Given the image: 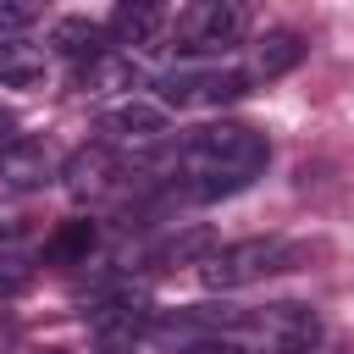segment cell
Segmentation results:
<instances>
[{
    "instance_id": "obj_1",
    "label": "cell",
    "mask_w": 354,
    "mask_h": 354,
    "mask_svg": "<svg viewBox=\"0 0 354 354\" xmlns=\"http://www.w3.org/2000/svg\"><path fill=\"white\" fill-rule=\"evenodd\" d=\"M271 160L266 133H254L249 122H205L183 138L177 149V171L188 177V199H227L243 194Z\"/></svg>"
},
{
    "instance_id": "obj_2",
    "label": "cell",
    "mask_w": 354,
    "mask_h": 354,
    "mask_svg": "<svg viewBox=\"0 0 354 354\" xmlns=\"http://www.w3.org/2000/svg\"><path fill=\"white\" fill-rule=\"evenodd\" d=\"M299 243H288V238H238V243H221L205 266H199V282L210 288V293H238V288H249V282H260V277H271V271H293L299 266Z\"/></svg>"
},
{
    "instance_id": "obj_3",
    "label": "cell",
    "mask_w": 354,
    "mask_h": 354,
    "mask_svg": "<svg viewBox=\"0 0 354 354\" xmlns=\"http://www.w3.org/2000/svg\"><path fill=\"white\" fill-rule=\"evenodd\" d=\"M243 332L260 343V354H315L326 337L321 310L304 299H277V304L243 310Z\"/></svg>"
},
{
    "instance_id": "obj_4",
    "label": "cell",
    "mask_w": 354,
    "mask_h": 354,
    "mask_svg": "<svg viewBox=\"0 0 354 354\" xmlns=\"http://www.w3.org/2000/svg\"><path fill=\"white\" fill-rule=\"evenodd\" d=\"M243 28H249L243 6H232V0H188L177 11V22H171V44L183 55H227V50L243 44Z\"/></svg>"
},
{
    "instance_id": "obj_5",
    "label": "cell",
    "mask_w": 354,
    "mask_h": 354,
    "mask_svg": "<svg viewBox=\"0 0 354 354\" xmlns=\"http://www.w3.org/2000/svg\"><path fill=\"white\" fill-rule=\"evenodd\" d=\"M249 72L243 66H177V72H166V77H155V94H160V105H232V100H243L249 94Z\"/></svg>"
},
{
    "instance_id": "obj_6",
    "label": "cell",
    "mask_w": 354,
    "mask_h": 354,
    "mask_svg": "<svg viewBox=\"0 0 354 354\" xmlns=\"http://www.w3.org/2000/svg\"><path fill=\"white\" fill-rule=\"evenodd\" d=\"M171 133V116H166V105H155V100H116V105H105L100 111V144L111 149V144H127V149H149V144H160Z\"/></svg>"
},
{
    "instance_id": "obj_7",
    "label": "cell",
    "mask_w": 354,
    "mask_h": 354,
    "mask_svg": "<svg viewBox=\"0 0 354 354\" xmlns=\"http://www.w3.org/2000/svg\"><path fill=\"white\" fill-rule=\"evenodd\" d=\"M133 88H138V61L122 50H105V55L72 66V94H83V100H111V94L133 100Z\"/></svg>"
},
{
    "instance_id": "obj_8",
    "label": "cell",
    "mask_w": 354,
    "mask_h": 354,
    "mask_svg": "<svg viewBox=\"0 0 354 354\" xmlns=\"http://www.w3.org/2000/svg\"><path fill=\"white\" fill-rule=\"evenodd\" d=\"M116 177H122V166H116V155L105 144H83V149H72L61 160V188L72 199H105L116 188Z\"/></svg>"
},
{
    "instance_id": "obj_9",
    "label": "cell",
    "mask_w": 354,
    "mask_h": 354,
    "mask_svg": "<svg viewBox=\"0 0 354 354\" xmlns=\"http://www.w3.org/2000/svg\"><path fill=\"white\" fill-rule=\"evenodd\" d=\"M50 177H61V160L44 138H17L11 149H0V188L11 194H33L44 188Z\"/></svg>"
},
{
    "instance_id": "obj_10",
    "label": "cell",
    "mask_w": 354,
    "mask_h": 354,
    "mask_svg": "<svg viewBox=\"0 0 354 354\" xmlns=\"http://www.w3.org/2000/svg\"><path fill=\"white\" fill-rule=\"evenodd\" d=\"M50 50L66 55L72 66H83V61H94V55L111 50V33H105V22H94V17H55V22H50Z\"/></svg>"
},
{
    "instance_id": "obj_11",
    "label": "cell",
    "mask_w": 354,
    "mask_h": 354,
    "mask_svg": "<svg viewBox=\"0 0 354 354\" xmlns=\"http://www.w3.org/2000/svg\"><path fill=\"white\" fill-rule=\"evenodd\" d=\"M304 33H293V28H271V33H260L254 44H249V77H282V72H293L299 61H304Z\"/></svg>"
},
{
    "instance_id": "obj_12",
    "label": "cell",
    "mask_w": 354,
    "mask_h": 354,
    "mask_svg": "<svg viewBox=\"0 0 354 354\" xmlns=\"http://www.w3.org/2000/svg\"><path fill=\"white\" fill-rule=\"evenodd\" d=\"M160 28H166V11L155 6V0H122L111 17H105V33H111V44H155L160 39Z\"/></svg>"
},
{
    "instance_id": "obj_13",
    "label": "cell",
    "mask_w": 354,
    "mask_h": 354,
    "mask_svg": "<svg viewBox=\"0 0 354 354\" xmlns=\"http://www.w3.org/2000/svg\"><path fill=\"white\" fill-rule=\"evenodd\" d=\"M94 249H100V227H94L88 216L61 221V227L44 238V260H50V266H88Z\"/></svg>"
},
{
    "instance_id": "obj_14",
    "label": "cell",
    "mask_w": 354,
    "mask_h": 354,
    "mask_svg": "<svg viewBox=\"0 0 354 354\" xmlns=\"http://www.w3.org/2000/svg\"><path fill=\"white\" fill-rule=\"evenodd\" d=\"M216 254V232L210 227H177L149 249V266H205Z\"/></svg>"
},
{
    "instance_id": "obj_15",
    "label": "cell",
    "mask_w": 354,
    "mask_h": 354,
    "mask_svg": "<svg viewBox=\"0 0 354 354\" xmlns=\"http://www.w3.org/2000/svg\"><path fill=\"white\" fill-rule=\"evenodd\" d=\"M39 83H44V50L0 39V88H39Z\"/></svg>"
},
{
    "instance_id": "obj_16",
    "label": "cell",
    "mask_w": 354,
    "mask_h": 354,
    "mask_svg": "<svg viewBox=\"0 0 354 354\" xmlns=\"http://www.w3.org/2000/svg\"><path fill=\"white\" fill-rule=\"evenodd\" d=\"M33 288V260H22V254H11V249H0V304H11V299H22Z\"/></svg>"
},
{
    "instance_id": "obj_17",
    "label": "cell",
    "mask_w": 354,
    "mask_h": 354,
    "mask_svg": "<svg viewBox=\"0 0 354 354\" xmlns=\"http://www.w3.org/2000/svg\"><path fill=\"white\" fill-rule=\"evenodd\" d=\"M33 22H39V6H28V0H0V39H22Z\"/></svg>"
},
{
    "instance_id": "obj_18",
    "label": "cell",
    "mask_w": 354,
    "mask_h": 354,
    "mask_svg": "<svg viewBox=\"0 0 354 354\" xmlns=\"http://www.w3.org/2000/svg\"><path fill=\"white\" fill-rule=\"evenodd\" d=\"M177 354H249V343H238V337H194L188 348H177Z\"/></svg>"
},
{
    "instance_id": "obj_19",
    "label": "cell",
    "mask_w": 354,
    "mask_h": 354,
    "mask_svg": "<svg viewBox=\"0 0 354 354\" xmlns=\"http://www.w3.org/2000/svg\"><path fill=\"white\" fill-rule=\"evenodd\" d=\"M22 238V210H11V205H0V249H11Z\"/></svg>"
},
{
    "instance_id": "obj_20",
    "label": "cell",
    "mask_w": 354,
    "mask_h": 354,
    "mask_svg": "<svg viewBox=\"0 0 354 354\" xmlns=\"http://www.w3.org/2000/svg\"><path fill=\"white\" fill-rule=\"evenodd\" d=\"M17 138H22V133H17V116H11L6 105H0V149H11Z\"/></svg>"
},
{
    "instance_id": "obj_21",
    "label": "cell",
    "mask_w": 354,
    "mask_h": 354,
    "mask_svg": "<svg viewBox=\"0 0 354 354\" xmlns=\"http://www.w3.org/2000/svg\"><path fill=\"white\" fill-rule=\"evenodd\" d=\"M94 354H133V343H111V337H100V348Z\"/></svg>"
},
{
    "instance_id": "obj_22",
    "label": "cell",
    "mask_w": 354,
    "mask_h": 354,
    "mask_svg": "<svg viewBox=\"0 0 354 354\" xmlns=\"http://www.w3.org/2000/svg\"><path fill=\"white\" fill-rule=\"evenodd\" d=\"M50 354H66V348H50Z\"/></svg>"
}]
</instances>
